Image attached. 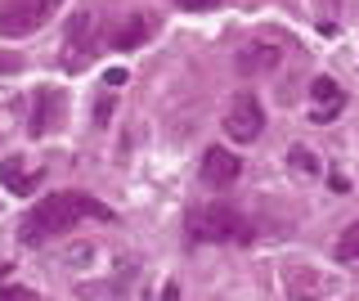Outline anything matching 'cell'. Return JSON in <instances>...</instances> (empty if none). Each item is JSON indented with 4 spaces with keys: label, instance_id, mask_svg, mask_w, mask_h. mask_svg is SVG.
Masks as SVG:
<instances>
[{
    "label": "cell",
    "instance_id": "1",
    "mask_svg": "<svg viewBox=\"0 0 359 301\" xmlns=\"http://www.w3.org/2000/svg\"><path fill=\"white\" fill-rule=\"evenodd\" d=\"M86 216L112 220V211L99 207L95 198H86V194H50V198H41V203L22 216L18 239L22 243H45V239H54V234H67L76 220H86Z\"/></svg>",
    "mask_w": 359,
    "mask_h": 301
},
{
    "label": "cell",
    "instance_id": "2",
    "mask_svg": "<svg viewBox=\"0 0 359 301\" xmlns=\"http://www.w3.org/2000/svg\"><path fill=\"white\" fill-rule=\"evenodd\" d=\"M252 220L238 207H198L189 216V239L198 243H252Z\"/></svg>",
    "mask_w": 359,
    "mask_h": 301
},
{
    "label": "cell",
    "instance_id": "3",
    "mask_svg": "<svg viewBox=\"0 0 359 301\" xmlns=\"http://www.w3.org/2000/svg\"><path fill=\"white\" fill-rule=\"evenodd\" d=\"M99 14L95 9H81V14H72L67 18V27H63V68L67 72H81L90 59L99 54Z\"/></svg>",
    "mask_w": 359,
    "mask_h": 301
},
{
    "label": "cell",
    "instance_id": "4",
    "mask_svg": "<svg viewBox=\"0 0 359 301\" xmlns=\"http://www.w3.org/2000/svg\"><path fill=\"white\" fill-rule=\"evenodd\" d=\"M54 5L59 0H5L0 5V36H27V32H36L54 14Z\"/></svg>",
    "mask_w": 359,
    "mask_h": 301
},
{
    "label": "cell",
    "instance_id": "5",
    "mask_svg": "<svg viewBox=\"0 0 359 301\" xmlns=\"http://www.w3.org/2000/svg\"><path fill=\"white\" fill-rule=\"evenodd\" d=\"M224 131H229V140H238V144L261 140V131H265L261 99H256V95H238V99H233L229 113H224Z\"/></svg>",
    "mask_w": 359,
    "mask_h": 301
},
{
    "label": "cell",
    "instance_id": "6",
    "mask_svg": "<svg viewBox=\"0 0 359 301\" xmlns=\"http://www.w3.org/2000/svg\"><path fill=\"white\" fill-rule=\"evenodd\" d=\"M243 175V162L233 158L229 149H207L202 153V185H211V189H229L233 180Z\"/></svg>",
    "mask_w": 359,
    "mask_h": 301
},
{
    "label": "cell",
    "instance_id": "7",
    "mask_svg": "<svg viewBox=\"0 0 359 301\" xmlns=\"http://www.w3.org/2000/svg\"><path fill=\"white\" fill-rule=\"evenodd\" d=\"M310 95H314V113H310V121H337L341 117V108H346V95H341V86L332 81V76H319V81L310 86Z\"/></svg>",
    "mask_w": 359,
    "mask_h": 301
},
{
    "label": "cell",
    "instance_id": "8",
    "mask_svg": "<svg viewBox=\"0 0 359 301\" xmlns=\"http://www.w3.org/2000/svg\"><path fill=\"white\" fill-rule=\"evenodd\" d=\"M278 59H283V50L274 46V41H252L243 54H238V72L243 76H265L278 68Z\"/></svg>",
    "mask_w": 359,
    "mask_h": 301
},
{
    "label": "cell",
    "instance_id": "9",
    "mask_svg": "<svg viewBox=\"0 0 359 301\" xmlns=\"http://www.w3.org/2000/svg\"><path fill=\"white\" fill-rule=\"evenodd\" d=\"M149 32H153V18L130 14V18H121V23L108 32V46L112 50H135V46H144V41H149Z\"/></svg>",
    "mask_w": 359,
    "mask_h": 301
},
{
    "label": "cell",
    "instance_id": "10",
    "mask_svg": "<svg viewBox=\"0 0 359 301\" xmlns=\"http://www.w3.org/2000/svg\"><path fill=\"white\" fill-rule=\"evenodd\" d=\"M59 108H63V99H59V91H36V117H32V135H45V131L59 121Z\"/></svg>",
    "mask_w": 359,
    "mask_h": 301
},
{
    "label": "cell",
    "instance_id": "11",
    "mask_svg": "<svg viewBox=\"0 0 359 301\" xmlns=\"http://www.w3.org/2000/svg\"><path fill=\"white\" fill-rule=\"evenodd\" d=\"M283 283H287V293L297 297V301H319V293H323V283L310 270H287Z\"/></svg>",
    "mask_w": 359,
    "mask_h": 301
},
{
    "label": "cell",
    "instance_id": "12",
    "mask_svg": "<svg viewBox=\"0 0 359 301\" xmlns=\"http://www.w3.org/2000/svg\"><path fill=\"white\" fill-rule=\"evenodd\" d=\"M0 185H9V189H14V194H22V198L36 189V180H32V175H22V162H18V158H5V162H0Z\"/></svg>",
    "mask_w": 359,
    "mask_h": 301
},
{
    "label": "cell",
    "instance_id": "13",
    "mask_svg": "<svg viewBox=\"0 0 359 301\" xmlns=\"http://www.w3.org/2000/svg\"><path fill=\"white\" fill-rule=\"evenodd\" d=\"M337 256H341L346 265H355V261H359V220L341 234V239H337Z\"/></svg>",
    "mask_w": 359,
    "mask_h": 301
},
{
    "label": "cell",
    "instance_id": "14",
    "mask_svg": "<svg viewBox=\"0 0 359 301\" xmlns=\"http://www.w3.org/2000/svg\"><path fill=\"white\" fill-rule=\"evenodd\" d=\"M22 63L27 59H22L18 50H0V72H22Z\"/></svg>",
    "mask_w": 359,
    "mask_h": 301
},
{
    "label": "cell",
    "instance_id": "15",
    "mask_svg": "<svg viewBox=\"0 0 359 301\" xmlns=\"http://www.w3.org/2000/svg\"><path fill=\"white\" fill-rule=\"evenodd\" d=\"M0 301H36V293H32V288L9 283V288H0Z\"/></svg>",
    "mask_w": 359,
    "mask_h": 301
},
{
    "label": "cell",
    "instance_id": "16",
    "mask_svg": "<svg viewBox=\"0 0 359 301\" xmlns=\"http://www.w3.org/2000/svg\"><path fill=\"white\" fill-rule=\"evenodd\" d=\"M292 162H297L301 171H319V162H314V158H310L306 149H292Z\"/></svg>",
    "mask_w": 359,
    "mask_h": 301
},
{
    "label": "cell",
    "instance_id": "17",
    "mask_svg": "<svg viewBox=\"0 0 359 301\" xmlns=\"http://www.w3.org/2000/svg\"><path fill=\"white\" fill-rule=\"evenodd\" d=\"M180 9H216V5H224V0H175Z\"/></svg>",
    "mask_w": 359,
    "mask_h": 301
}]
</instances>
